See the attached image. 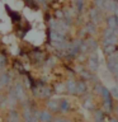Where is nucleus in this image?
<instances>
[{"label":"nucleus","mask_w":118,"mask_h":122,"mask_svg":"<svg viewBox=\"0 0 118 122\" xmlns=\"http://www.w3.org/2000/svg\"><path fill=\"white\" fill-rule=\"evenodd\" d=\"M46 106H47V109L49 112H57V111H60V101L59 99H48Z\"/></svg>","instance_id":"20e7f679"},{"label":"nucleus","mask_w":118,"mask_h":122,"mask_svg":"<svg viewBox=\"0 0 118 122\" xmlns=\"http://www.w3.org/2000/svg\"><path fill=\"white\" fill-rule=\"evenodd\" d=\"M38 121L39 122H52L53 116L48 109H42L39 111V116H38Z\"/></svg>","instance_id":"f03ea898"},{"label":"nucleus","mask_w":118,"mask_h":122,"mask_svg":"<svg viewBox=\"0 0 118 122\" xmlns=\"http://www.w3.org/2000/svg\"><path fill=\"white\" fill-rule=\"evenodd\" d=\"M76 83H78V80L67 79V81L65 83V85H66V92H69L70 94H76Z\"/></svg>","instance_id":"39448f33"},{"label":"nucleus","mask_w":118,"mask_h":122,"mask_svg":"<svg viewBox=\"0 0 118 122\" xmlns=\"http://www.w3.org/2000/svg\"><path fill=\"white\" fill-rule=\"evenodd\" d=\"M69 109H70V102H69L67 98H62L60 99V111L64 113L69 112Z\"/></svg>","instance_id":"423d86ee"},{"label":"nucleus","mask_w":118,"mask_h":122,"mask_svg":"<svg viewBox=\"0 0 118 122\" xmlns=\"http://www.w3.org/2000/svg\"><path fill=\"white\" fill-rule=\"evenodd\" d=\"M86 92H88V84L85 80H83V79H80L78 80V83H76V94H86Z\"/></svg>","instance_id":"7ed1b4c3"},{"label":"nucleus","mask_w":118,"mask_h":122,"mask_svg":"<svg viewBox=\"0 0 118 122\" xmlns=\"http://www.w3.org/2000/svg\"><path fill=\"white\" fill-rule=\"evenodd\" d=\"M5 65H6V56L0 53V70H3L5 67Z\"/></svg>","instance_id":"9d476101"},{"label":"nucleus","mask_w":118,"mask_h":122,"mask_svg":"<svg viewBox=\"0 0 118 122\" xmlns=\"http://www.w3.org/2000/svg\"><path fill=\"white\" fill-rule=\"evenodd\" d=\"M84 107H85L86 109H89V111H91L94 108V103L90 99V97H88V99H85V102H84Z\"/></svg>","instance_id":"1a4fd4ad"},{"label":"nucleus","mask_w":118,"mask_h":122,"mask_svg":"<svg viewBox=\"0 0 118 122\" xmlns=\"http://www.w3.org/2000/svg\"><path fill=\"white\" fill-rule=\"evenodd\" d=\"M109 122H118V118L117 117H110L109 118Z\"/></svg>","instance_id":"f8f14e48"},{"label":"nucleus","mask_w":118,"mask_h":122,"mask_svg":"<svg viewBox=\"0 0 118 122\" xmlns=\"http://www.w3.org/2000/svg\"><path fill=\"white\" fill-rule=\"evenodd\" d=\"M110 93H112V97H116V98H118V88H113Z\"/></svg>","instance_id":"9b49d317"},{"label":"nucleus","mask_w":118,"mask_h":122,"mask_svg":"<svg viewBox=\"0 0 118 122\" xmlns=\"http://www.w3.org/2000/svg\"><path fill=\"white\" fill-rule=\"evenodd\" d=\"M104 85L100 83V81H97V83H94V92L97 94H99V95H102V92L104 90Z\"/></svg>","instance_id":"6e6552de"},{"label":"nucleus","mask_w":118,"mask_h":122,"mask_svg":"<svg viewBox=\"0 0 118 122\" xmlns=\"http://www.w3.org/2000/svg\"><path fill=\"white\" fill-rule=\"evenodd\" d=\"M9 81H10V75L8 74V72H1V74H0V85L5 86Z\"/></svg>","instance_id":"0eeeda50"},{"label":"nucleus","mask_w":118,"mask_h":122,"mask_svg":"<svg viewBox=\"0 0 118 122\" xmlns=\"http://www.w3.org/2000/svg\"><path fill=\"white\" fill-rule=\"evenodd\" d=\"M88 66H89V70L91 72H95L99 67V61H98V55L95 52H93L89 56V62H88Z\"/></svg>","instance_id":"f257e3e1"}]
</instances>
